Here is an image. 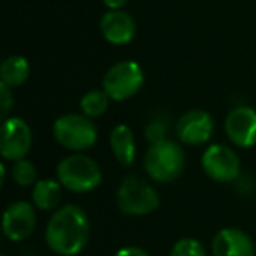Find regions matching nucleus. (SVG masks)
<instances>
[{
    "instance_id": "7ed1b4c3",
    "label": "nucleus",
    "mask_w": 256,
    "mask_h": 256,
    "mask_svg": "<svg viewBox=\"0 0 256 256\" xmlns=\"http://www.w3.org/2000/svg\"><path fill=\"white\" fill-rule=\"evenodd\" d=\"M144 168L148 176L158 182H170L178 179L184 168L182 146L168 139L151 144L144 156Z\"/></svg>"
},
{
    "instance_id": "2eb2a0df",
    "label": "nucleus",
    "mask_w": 256,
    "mask_h": 256,
    "mask_svg": "<svg viewBox=\"0 0 256 256\" xmlns=\"http://www.w3.org/2000/svg\"><path fill=\"white\" fill-rule=\"evenodd\" d=\"M30 76V64L25 56H20V54H12L8 56L2 65H0V79L8 84L9 88H16V86H22L23 82L28 79Z\"/></svg>"
},
{
    "instance_id": "9d476101",
    "label": "nucleus",
    "mask_w": 256,
    "mask_h": 256,
    "mask_svg": "<svg viewBox=\"0 0 256 256\" xmlns=\"http://www.w3.org/2000/svg\"><path fill=\"white\" fill-rule=\"evenodd\" d=\"M212 118L202 109H192L178 120L176 134L186 146H202L210 140L212 136Z\"/></svg>"
},
{
    "instance_id": "f3484780",
    "label": "nucleus",
    "mask_w": 256,
    "mask_h": 256,
    "mask_svg": "<svg viewBox=\"0 0 256 256\" xmlns=\"http://www.w3.org/2000/svg\"><path fill=\"white\" fill-rule=\"evenodd\" d=\"M109 102H110V96L104 92V88L92 90V92L82 95L81 102H79V107H81V112L84 114V116L95 120V118H100L106 112L107 107H109Z\"/></svg>"
},
{
    "instance_id": "0eeeda50",
    "label": "nucleus",
    "mask_w": 256,
    "mask_h": 256,
    "mask_svg": "<svg viewBox=\"0 0 256 256\" xmlns=\"http://www.w3.org/2000/svg\"><path fill=\"white\" fill-rule=\"evenodd\" d=\"M202 168L218 182H232L240 174V160L232 148L212 144L202 154Z\"/></svg>"
},
{
    "instance_id": "4be33fe9",
    "label": "nucleus",
    "mask_w": 256,
    "mask_h": 256,
    "mask_svg": "<svg viewBox=\"0 0 256 256\" xmlns=\"http://www.w3.org/2000/svg\"><path fill=\"white\" fill-rule=\"evenodd\" d=\"M114 256H150L144 249L136 248V246H128V248H123L116 252Z\"/></svg>"
},
{
    "instance_id": "6e6552de",
    "label": "nucleus",
    "mask_w": 256,
    "mask_h": 256,
    "mask_svg": "<svg viewBox=\"0 0 256 256\" xmlns=\"http://www.w3.org/2000/svg\"><path fill=\"white\" fill-rule=\"evenodd\" d=\"M32 148V130L22 118H8L0 134V154L4 160L16 162L28 154Z\"/></svg>"
},
{
    "instance_id": "aec40b11",
    "label": "nucleus",
    "mask_w": 256,
    "mask_h": 256,
    "mask_svg": "<svg viewBox=\"0 0 256 256\" xmlns=\"http://www.w3.org/2000/svg\"><path fill=\"white\" fill-rule=\"evenodd\" d=\"M146 139L150 144H158L167 139V124L162 120H153L146 126Z\"/></svg>"
},
{
    "instance_id": "6ab92c4d",
    "label": "nucleus",
    "mask_w": 256,
    "mask_h": 256,
    "mask_svg": "<svg viewBox=\"0 0 256 256\" xmlns=\"http://www.w3.org/2000/svg\"><path fill=\"white\" fill-rule=\"evenodd\" d=\"M170 256H207L202 242L192 237L179 238L170 249Z\"/></svg>"
},
{
    "instance_id": "f8f14e48",
    "label": "nucleus",
    "mask_w": 256,
    "mask_h": 256,
    "mask_svg": "<svg viewBox=\"0 0 256 256\" xmlns=\"http://www.w3.org/2000/svg\"><path fill=\"white\" fill-rule=\"evenodd\" d=\"M100 32L109 44L123 46L136 37V22L123 9H109L100 20Z\"/></svg>"
},
{
    "instance_id": "9b49d317",
    "label": "nucleus",
    "mask_w": 256,
    "mask_h": 256,
    "mask_svg": "<svg viewBox=\"0 0 256 256\" xmlns=\"http://www.w3.org/2000/svg\"><path fill=\"white\" fill-rule=\"evenodd\" d=\"M36 209L32 204H28L26 200H18L6 209L2 228L9 240L20 242L32 235V232L36 230Z\"/></svg>"
},
{
    "instance_id": "4468645a",
    "label": "nucleus",
    "mask_w": 256,
    "mask_h": 256,
    "mask_svg": "<svg viewBox=\"0 0 256 256\" xmlns=\"http://www.w3.org/2000/svg\"><path fill=\"white\" fill-rule=\"evenodd\" d=\"M110 151H112L114 158L124 167H130L136 160L137 148H136V137H134L132 128L126 124H116L110 130L109 136Z\"/></svg>"
},
{
    "instance_id": "ddd939ff",
    "label": "nucleus",
    "mask_w": 256,
    "mask_h": 256,
    "mask_svg": "<svg viewBox=\"0 0 256 256\" xmlns=\"http://www.w3.org/2000/svg\"><path fill=\"white\" fill-rule=\"evenodd\" d=\"M212 256H256V249L244 230L223 228L212 238Z\"/></svg>"
},
{
    "instance_id": "f257e3e1",
    "label": "nucleus",
    "mask_w": 256,
    "mask_h": 256,
    "mask_svg": "<svg viewBox=\"0 0 256 256\" xmlns=\"http://www.w3.org/2000/svg\"><path fill=\"white\" fill-rule=\"evenodd\" d=\"M90 238V221L78 206H62L54 210L46 226V244L62 256H76Z\"/></svg>"
},
{
    "instance_id": "f03ea898",
    "label": "nucleus",
    "mask_w": 256,
    "mask_h": 256,
    "mask_svg": "<svg viewBox=\"0 0 256 256\" xmlns=\"http://www.w3.org/2000/svg\"><path fill=\"white\" fill-rule=\"evenodd\" d=\"M56 178L72 193H90L102 182V170L93 158L86 154L65 156L56 167Z\"/></svg>"
},
{
    "instance_id": "1a4fd4ad",
    "label": "nucleus",
    "mask_w": 256,
    "mask_h": 256,
    "mask_svg": "<svg viewBox=\"0 0 256 256\" xmlns=\"http://www.w3.org/2000/svg\"><path fill=\"white\" fill-rule=\"evenodd\" d=\"M224 132L232 144L238 148L256 146V110L248 106H238L228 112Z\"/></svg>"
},
{
    "instance_id": "dca6fc26",
    "label": "nucleus",
    "mask_w": 256,
    "mask_h": 256,
    "mask_svg": "<svg viewBox=\"0 0 256 256\" xmlns=\"http://www.w3.org/2000/svg\"><path fill=\"white\" fill-rule=\"evenodd\" d=\"M60 198H62L60 181L42 179V181H37L32 190V202H34V206L40 210L56 209Z\"/></svg>"
},
{
    "instance_id": "5701e85b",
    "label": "nucleus",
    "mask_w": 256,
    "mask_h": 256,
    "mask_svg": "<svg viewBox=\"0 0 256 256\" xmlns=\"http://www.w3.org/2000/svg\"><path fill=\"white\" fill-rule=\"evenodd\" d=\"M102 2L107 9H121L123 6H126L128 0H102Z\"/></svg>"
},
{
    "instance_id": "412c9836",
    "label": "nucleus",
    "mask_w": 256,
    "mask_h": 256,
    "mask_svg": "<svg viewBox=\"0 0 256 256\" xmlns=\"http://www.w3.org/2000/svg\"><path fill=\"white\" fill-rule=\"evenodd\" d=\"M12 104H14V98H12L11 88L8 84H4V82H0V110H2V118L4 120L9 118Z\"/></svg>"
},
{
    "instance_id": "a211bd4d",
    "label": "nucleus",
    "mask_w": 256,
    "mask_h": 256,
    "mask_svg": "<svg viewBox=\"0 0 256 256\" xmlns=\"http://www.w3.org/2000/svg\"><path fill=\"white\" fill-rule=\"evenodd\" d=\"M11 176H12V179H14L16 184L30 186V184H34V182H36V178H37L36 165H34L32 162L26 160V158L16 160V162H12Z\"/></svg>"
},
{
    "instance_id": "20e7f679",
    "label": "nucleus",
    "mask_w": 256,
    "mask_h": 256,
    "mask_svg": "<svg viewBox=\"0 0 256 256\" xmlns=\"http://www.w3.org/2000/svg\"><path fill=\"white\" fill-rule=\"evenodd\" d=\"M53 136L58 144L70 151H86L95 146L98 132L92 118L84 114H64L53 124Z\"/></svg>"
},
{
    "instance_id": "39448f33",
    "label": "nucleus",
    "mask_w": 256,
    "mask_h": 256,
    "mask_svg": "<svg viewBox=\"0 0 256 256\" xmlns=\"http://www.w3.org/2000/svg\"><path fill=\"white\" fill-rule=\"evenodd\" d=\"M118 207L126 216H146L160 206L156 190L137 176H126L118 188Z\"/></svg>"
},
{
    "instance_id": "423d86ee",
    "label": "nucleus",
    "mask_w": 256,
    "mask_h": 256,
    "mask_svg": "<svg viewBox=\"0 0 256 256\" xmlns=\"http://www.w3.org/2000/svg\"><path fill=\"white\" fill-rule=\"evenodd\" d=\"M144 84V72L137 62L124 60L114 64L104 76V92L114 102L132 98Z\"/></svg>"
}]
</instances>
